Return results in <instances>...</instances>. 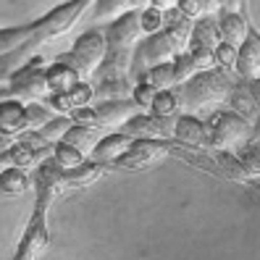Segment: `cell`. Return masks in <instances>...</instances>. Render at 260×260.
I'll return each mask as SVG.
<instances>
[{"label": "cell", "mask_w": 260, "mask_h": 260, "mask_svg": "<svg viewBox=\"0 0 260 260\" xmlns=\"http://www.w3.org/2000/svg\"><path fill=\"white\" fill-rule=\"evenodd\" d=\"M171 152L168 140H132L129 150L124 155L116 158L118 168H129V171H142L150 163H155L160 158H166Z\"/></svg>", "instance_id": "obj_6"}, {"label": "cell", "mask_w": 260, "mask_h": 260, "mask_svg": "<svg viewBox=\"0 0 260 260\" xmlns=\"http://www.w3.org/2000/svg\"><path fill=\"white\" fill-rule=\"evenodd\" d=\"M29 184V176L24 168H16V166H11V168H3L0 171V189H3L6 194H21Z\"/></svg>", "instance_id": "obj_24"}, {"label": "cell", "mask_w": 260, "mask_h": 260, "mask_svg": "<svg viewBox=\"0 0 260 260\" xmlns=\"http://www.w3.org/2000/svg\"><path fill=\"white\" fill-rule=\"evenodd\" d=\"M176 53H179V50H176L174 40L160 29V32L147 35V40L140 45V50H137V58L132 60V69H134V66L152 69V66H160V63H171Z\"/></svg>", "instance_id": "obj_9"}, {"label": "cell", "mask_w": 260, "mask_h": 260, "mask_svg": "<svg viewBox=\"0 0 260 260\" xmlns=\"http://www.w3.org/2000/svg\"><path fill=\"white\" fill-rule=\"evenodd\" d=\"M132 145V137L124 132H116L111 137H103L92 147V160L95 163H116L118 155H124Z\"/></svg>", "instance_id": "obj_18"}, {"label": "cell", "mask_w": 260, "mask_h": 260, "mask_svg": "<svg viewBox=\"0 0 260 260\" xmlns=\"http://www.w3.org/2000/svg\"><path fill=\"white\" fill-rule=\"evenodd\" d=\"M226 103H232V108H234V113H239L242 118H255L257 116V105L252 103V98H250V92H234L232 89V95H229V100Z\"/></svg>", "instance_id": "obj_30"}, {"label": "cell", "mask_w": 260, "mask_h": 260, "mask_svg": "<svg viewBox=\"0 0 260 260\" xmlns=\"http://www.w3.org/2000/svg\"><path fill=\"white\" fill-rule=\"evenodd\" d=\"M103 176V163H95V160H82L76 168H69L66 171V181H69V187L74 189H84L89 187L92 181H98Z\"/></svg>", "instance_id": "obj_21"}, {"label": "cell", "mask_w": 260, "mask_h": 260, "mask_svg": "<svg viewBox=\"0 0 260 260\" xmlns=\"http://www.w3.org/2000/svg\"><path fill=\"white\" fill-rule=\"evenodd\" d=\"M45 71H48V63L45 58L35 55L26 60V66H19L8 76V92L11 98H16L21 103H40L45 100L48 92V84H45Z\"/></svg>", "instance_id": "obj_3"}, {"label": "cell", "mask_w": 260, "mask_h": 260, "mask_svg": "<svg viewBox=\"0 0 260 260\" xmlns=\"http://www.w3.org/2000/svg\"><path fill=\"white\" fill-rule=\"evenodd\" d=\"M82 79H79V74H76L71 66L66 63H60V60H55V63L48 66V71H45V84H48V92H66V89L76 87Z\"/></svg>", "instance_id": "obj_19"}, {"label": "cell", "mask_w": 260, "mask_h": 260, "mask_svg": "<svg viewBox=\"0 0 260 260\" xmlns=\"http://www.w3.org/2000/svg\"><path fill=\"white\" fill-rule=\"evenodd\" d=\"M35 37V24L29 26H11V29H0V55H6L11 50H16L19 45Z\"/></svg>", "instance_id": "obj_23"}, {"label": "cell", "mask_w": 260, "mask_h": 260, "mask_svg": "<svg viewBox=\"0 0 260 260\" xmlns=\"http://www.w3.org/2000/svg\"><path fill=\"white\" fill-rule=\"evenodd\" d=\"M140 79L145 84H150L152 89H168L174 87V71H171V63H160V66H152L147 69Z\"/></svg>", "instance_id": "obj_26"}, {"label": "cell", "mask_w": 260, "mask_h": 260, "mask_svg": "<svg viewBox=\"0 0 260 260\" xmlns=\"http://www.w3.org/2000/svg\"><path fill=\"white\" fill-rule=\"evenodd\" d=\"M176 118H158L152 113H134L121 124V132L132 140H171Z\"/></svg>", "instance_id": "obj_8"}, {"label": "cell", "mask_w": 260, "mask_h": 260, "mask_svg": "<svg viewBox=\"0 0 260 260\" xmlns=\"http://www.w3.org/2000/svg\"><path fill=\"white\" fill-rule=\"evenodd\" d=\"M218 32H221V42L232 45V48H239L250 32V24L239 11H221L218 13Z\"/></svg>", "instance_id": "obj_16"}, {"label": "cell", "mask_w": 260, "mask_h": 260, "mask_svg": "<svg viewBox=\"0 0 260 260\" xmlns=\"http://www.w3.org/2000/svg\"><path fill=\"white\" fill-rule=\"evenodd\" d=\"M213 55H216V69L221 71H234V60H237V48H232V45L221 42L216 50H213Z\"/></svg>", "instance_id": "obj_33"}, {"label": "cell", "mask_w": 260, "mask_h": 260, "mask_svg": "<svg viewBox=\"0 0 260 260\" xmlns=\"http://www.w3.org/2000/svg\"><path fill=\"white\" fill-rule=\"evenodd\" d=\"M234 71L242 82H252L260 76V32H255V29H250L244 42L237 48Z\"/></svg>", "instance_id": "obj_11"}, {"label": "cell", "mask_w": 260, "mask_h": 260, "mask_svg": "<svg viewBox=\"0 0 260 260\" xmlns=\"http://www.w3.org/2000/svg\"><path fill=\"white\" fill-rule=\"evenodd\" d=\"M53 116H50V108L48 105H40V103H26V126L29 132H37L48 124Z\"/></svg>", "instance_id": "obj_32"}, {"label": "cell", "mask_w": 260, "mask_h": 260, "mask_svg": "<svg viewBox=\"0 0 260 260\" xmlns=\"http://www.w3.org/2000/svg\"><path fill=\"white\" fill-rule=\"evenodd\" d=\"M250 121L234 111H216L208 124V147L216 150H234L250 140Z\"/></svg>", "instance_id": "obj_4"}, {"label": "cell", "mask_w": 260, "mask_h": 260, "mask_svg": "<svg viewBox=\"0 0 260 260\" xmlns=\"http://www.w3.org/2000/svg\"><path fill=\"white\" fill-rule=\"evenodd\" d=\"M71 124H74L71 116H55L42 129H37V134L42 137L45 142H60V140H63V134L71 129Z\"/></svg>", "instance_id": "obj_27"}, {"label": "cell", "mask_w": 260, "mask_h": 260, "mask_svg": "<svg viewBox=\"0 0 260 260\" xmlns=\"http://www.w3.org/2000/svg\"><path fill=\"white\" fill-rule=\"evenodd\" d=\"M45 210H48V203L37 200L35 203V216L26 226V234H24L13 260H37L45 252V247H48V221H45Z\"/></svg>", "instance_id": "obj_7"}, {"label": "cell", "mask_w": 260, "mask_h": 260, "mask_svg": "<svg viewBox=\"0 0 260 260\" xmlns=\"http://www.w3.org/2000/svg\"><path fill=\"white\" fill-rule=\"evenodd\" d=\"M218 45H221V32H218V16H216V13H203L200 19H194L189 48L216 50Z\"/></svg>", "instance_id": "obj_15"}, {"label": "cell", "mask_w": 260, "mask_h": 260, "mask_svg": "<svg viewBox=\"0 0 260 260\" xmlns=\"http://www.w3.org/2000/svg\"><path fill=\"white\" fill-rule=\"evenodd\" d=\"M187 53H189L192 63H194V71H210V69H216V55H213V50H208V48H189Z\"/></svg>", "instance_id": "obj_34"}, {"label": "cell", "mask_w": 260, "mask_h": 260, "mask_svg": "<svg viewBox=\"0 0 260 260\" xmlns=\"http://www.w3.org/2000/svg\"><path fill=\"white\" fill-rule=\"evenodd\" d=\"M53 160L60 166V168H76L82 160H84V155L79 150H74V147H69V145H63V142H55V147H53Z\"/></svg>", "instance_id": "obj_28"}, {"label": "cell", "mask_w": 260, "mask_h": 260, "mask_svg": "<svg viewBox=\"0 0 260 260\" xmlns=\"http://www.w3.org/2000/svg\"><path fill=\"white\" fill-rule=\"evenodd\" d=\"M257 179H260V174H257Z\"/></svg>", "instance_id": "obj_42"}, {"label": "cell", "mask_w": 260, "mask_h": 260, "mask_svg": "<svg viewBox=\"0 0 260 260\" xmlns=\"http://www.w3.org/2000/svg\"><path fill=\"white\" fill-rule=\"evenodd\" d=\"M48 100V108L50 111H58L60 116H69L74 113L76 108H84V105H89L95 100V89L89 82H79L76 87L66 89V92H53L45 98Z\"/></svg>", "instance_id": "obj_12"}, {"label": "cell", "mask_w": 260, "mask_h": 260, "mask_svg": "<svg viewBox=\"0 0 260 260\" xmlns=\"http://www.w3.org/2000/svg\"><path fill=\"white\" fill-rule=\"evenodd\" d=\"M203 3V13H221L226 8V0H200Z\"/></svg>", "instance_id": "obj_37"}, {"label": "cell", "mask_w": 260, "mask_h": 260, "mask_svg": "<svg viewBox=\"0 0 260 260\" xmlns=\"http://www.w3.org/2000/svg\"><path fill=\"white\" fill-rule=\"evenodd\" d=\"M155 92H158V89H152L142 79H137V84L132 87V100H134L137 108H150V103H152V98H155Z\"/></svg>", "instance_id": "obj_35"}, {"label": "cell", "mask_w": 260, "mask_h": 260, "mask_svg": "<svg viewBox=\"0 0 260 260\" xmlns=\"http://www.w3.org/2000/svg\"><path fill=\"white\" fill-rule=\"evenodd\" d=\"M255 137H260V111L255 116V126H252V140H255Z\"/></svg>", "instance_id": "obj_40"}, {"label": "cell", "mask_w": 260, "mask_h": 260, "mask_svg": "<svg viewBox=\"0 0 260 260\" xmlns=\"http://www.w3.org/2000/svg\"><path fill=\"white\" fill-rule=\"evenodd\" d=\"M247 92H250L252 103L260 108V76H257V79H252V82H247Z\"/></svg>", "instance_id": "obj_38"}, {"label": "cell", "mask_w": 260, "mask_h": 260, "mask_svg": "<svg viewBox=\"0 0 260 260\" xmlns=\"http://www.w3.org/2000/svg\"><path fill=\"white\" fill-rule=\"evenodd\" d=\"M150 3H152V0H134V6H137V8H147Z\"/></svg>", "instance_id": "obj_41"}, {"label": "cell", "mask_w": 260, "mask_h": 260, "mask_svg": "<svg viewBox=\"0 0 260 260\" xmlns=\"http://www.w3.org/2000/svg\"><path fill=\"white\" fill-rule=\"evenodd\" d=\"M105 53H108V42H105V35L92 29V32H84L79 40L74 42V48L63 55H58L55 60L60 63L71 66L76 74H79V79H89V76L95 74V69L103 63Z\"/></svg>", "instance_id": "obj_2"}, {"label": "cell", "mask_w": 260, "mask_h": 260, "mask_svg": "<svg viewBox=\"0 0 260 260\" xmlns=\"http://www.w3.org/2000/svg\"><path fill=\"white\" fill-rule=\"evenodd\" d=\"M179 13H184L187 19H200L203 16V3L200 0H176V6H174Z\"/></svg>", "instance_id": "obj_36"}, {"label": "cell", "mask_w": 260, "mask_h": 260, "mask_svg": "<svg viewBox=\"0 0 260 260\" xmlns=\"http://www.w3.org/2000/svg\"><path fill=\"white\" fill-rule=\"evenodd\" d=\"M232 79L229 74L221 69H210V71H197L194 76L184 84H179V98H181V108L189 111H203L210 105H221L232 95Z\"/></svg>", "instance_id": "obj_1"}, {"label": "cell", "mask_w": 260, "mask_h": 260, "mask_svg": "<svg viewBox=\"0 0 260 260\" xmlns=\"http://www.w3.org/2000/svg\"><path fill=\"white\" fill-rule=\"evenodd\" d=\"M163 21H166V11H160V8H155V6H147V8L140 11V24H142V32H145V35L160 32Z\"/></svg>", "instance_id": "obj_31"}, {"label": "cell", "mask_w": 260, "mask_h": 260, "mask_svg": "<svg viewBox=\"0 0 260 260\" xmlns=\"http://www.w3.org/2000/svg\"><path fill=\"white\" fill-rule=\"evenodd\" d=\"M150 6H155V8H160V11H171V8L176 6V0H152Z\"/></svg>", "instance_id": "obj_39"}, {"label": "cell", "mask_w": 260, "mask_h": 260, "mask_svg": "<svg viewBox=\"0 0 260 260\" xmlns=\"http://www.w3.org/2000/svg\"><path fill=\"white\" fill-rule=\"evenodd\" d=\"M192 19H187L184 13H179L176 8L166 11V21H163V32L174 40L176 50L184 53L189 48V40H192Z\"/></svg>", "instance_id": "obj_17"}, {"label": "cell", "mask_w": 260, "mask_h": 260, "mask_svg": "<svg viewBox=\"0 0 260 260\" xmlns=\"http://www.w3.org/2000/svg\"><path fill=\"white\" fill-rule=\"evenodd\" d=\"M142 35V24H140V11H126L124 16H118L108 32H105V42L108 50H134L137 40Z\"/></svg>", "instance_id": "obj_10"}, {"label": "cell", "mask_w": 260, "mask_h": 260, "mask_svg": "<svg viewBox=\"0 0 260 260\" xmlns=\"http://www.w3.org/2000/svg\"><path fill=\"white\" fill-rule=\"evenodd\" d=\"M89 3H92V0H69V3L53 8L48 16L37 19L35 26H37V40H40V45L50 42V40H55V37H60V35H66L69 29L79 21V16L84 13V8H87Z\"/></svg>", "instance_id": "obj_5"}, {"label": "cell", "mask_w": 260, "mask_h": 260, "mask_svg": "<svg viewBox=\"0 0 260 260\" xmlns=\"http://www.w3.org/2000/svg\"><path fill=\"white\" fill-rule=\"evenodd\" d=\"M174 140L187 147H194V150H205L208 147V124H203L192 113H179L174 121Z\"/></svg>", "instance_id": "obj_13"}, {"label": "cell", "mask_w": 260, "mask_h": 260, "mask_svg": "<svg viewBox=\"0 0 260 260\" xmlns=\"http://www.w3.org/2000/svg\"><path fill=\"white\" fill-rule=\"evenodd\" d=\"M98 8H95V21L103 19H118L124 16L126 11H134V0H95Z\"/></svg>", "instance_id": "obj_25"}, {"label": "cell", "mask_w": 260, "mask_h": 260, "mask_svg": "<svg viewBox=\"0 0 260 260\" xmlns=\"http://www.w3.org/2000/svg\"><path fill=\"white\" fill-rule=\"evenodd\" d=\"M150 113L158 116V118H176L181 113V98H179V89L168 87V89H158L155 98L150 103Z\"/></svg>", "instance_id": "obj_20"}, {"label": "cell", "mask_w": 260, "mask_h": 260, "mask_svg": "<svg viewBox=\"0 0 260 260\" xmlns=\"http://www.w3.org/2000/svg\"><path fill=\"white\" fill-rule=\"evenodd\" d=\"M171 71H174V84H184L189 76L197 74V71H194V63H192V58H189L187 50L174 55V60H171Z\"/></svg>", "instance_id": "obj_29"}, {"label": "cell", "mask_w": 260, "mask_h": 260, "mask_svg": "<svg viewBox=\"0 0 260 260\" xmlns=\"http://www.w3.org/2000/svg\"><path fill=\"white\" fill-rule=\"evenodd\" d=\"M29 132L26 126V105L16 98H3L0 100V134L3 137H13Z\"/></svg>", "instance_id": "obj_14"}, {"label": "cell", "mask_w": 260, "mask_h": 260, "mask_svg": "<svg viewBox=\"0 0 260 260\" xmlns=\"http://www.w3.org/2000/svg\"><path fill=\"white\" fill-rule=\"evenodd\" d=\"M63 145L74 147V150H79L82 155H87V152H92L95 147V132L92 129H87V126H79V124H71V129L63 134V140H60Z\"/></svg>", "instance_id": "obj_22"}]
</instances>
